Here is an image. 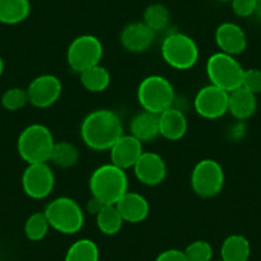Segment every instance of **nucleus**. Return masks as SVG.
<instances>
[{
	"label": "nucleus",
	"instance_id": "f257e3e1",
	"mask_svg": "<svg viewBox=\"0 0 261 261\" xmlns=\"http://www.w3.org/2000/svg\"><path fill=\"white\" fill-rule=\"evenodd\" d=\"M81 139L87 147L95 151L109 150L123 134L119 115L110 109H96L82 120Z\"/></svg>",
	"mask_w": 261,
	"mask_h": 261
},
{
	"label": "nucleus",
	"instance_id": "f03ea898",
	"mask_svg": "<svg viewBox=\"0 0 261 261\" xmlns=\"http://www.w3.org/2000/svg\"><path fill=\"white\" fill-rule=\"evenodd\" d=\"M89 187L92 197L105 205H115L128 191L127 173L112 163L100 165L90 175Z\"/></svg>",
	"mask_w": 261,
	"mask_h": 261
},
{
	"label": "nucleus",
	"instance_id": "7ed1b4c3",
	"mask_svg": "<svg viewBox=\"0 0 261 261\" xmlns=\"http://www.w3.org/2000/svg\"><path fill=\"white\" fill-rule=\"evenodd\" d=\"M55 145L51 130L44 124H30L19 134L17 140L18 154L27 164L47 163Z\"/></svg>",
	"mask_w": 261,
	"mask_h": 261
},
{
	"label": "nucleus",
	"instance_id": "20e7f679",
	"mask_svg": "<svg viewBox=\"0 0 261 261\" xmlns=\"http://www.w3.org/2000/svg\"><path fill=\"white\" fill-rule=\"evenodd\" d=\"M53 229L62 234H76L82 229L85 213L76 200L62 196L51 200L44 210Z\"/></svg>",
	"mask_w": 261,
	"mask_h": 261
},
{
	"label": "nucleus",
	"instance_id": "39448f33",
	"mask_svg": "<svg viewBox=\"0 0 261 261\" xmlns=\"http://www.w3.org/2000/svg\"><path fill=\"white\" fill-rule=\"evenodd\" d=\"M174 97L173 85L169 80L159 74L145 77L137 89V100L142 110L158 115L173 107Z\"/></svg>",
	"mask_w": 261,
	"mask_h": 261
},
{
	"label": "nucleus",
	"instance_id": "423d86ee",
	"mask_svg": "<svg viewBox=\"0 0 261 261\" xmlns=\"http://www.w3.org/2000/svg\"><path fill=\"white\" fill-rule=\"evenodd\" d=\"M164 62L178 71H187L199 60V46L192 37L182 32L170 34L162 42Z\"/></svg>",
	"mask_w": 261,
	"mask_h": 261
},
{
	"label": "nucleus",
	"instance_id": "0eeeda50",
	"mask_svg": "<svg viewBox=\"0 0 261 261\" xmlns=\"http://www.w3.org/2000/svg\"><path fill=\"white\" fill-rule=\"evenodd\" d=\"M245 69L233 55L218 51L206 62V74L210 84L230 92L242 86Z\"/></svg>",
	"mask_w": 261,
	"mask_h": 261
},
{
	"label": "nucleus",
	"instance_id": "6e6552de",
	"mask_svg": "<svg viewBox=\"0 0 261 261\" xmlns=\"http://www.w3.org/2000/svg\"><path fill=\"white\" fill-rule=\"evenodd\" d=\"M224 179V170L217 160L202 159L193 167L191 187L202 199H212L222 192Z\"/></svg>",
	"mask_w": 261,
	"mask_h": 261
},
{
	"label": "nucleus",
	"instance_id": "1a4fd4ad",
	"mask_svg": "<svg viewBox=\"0 0 261 261\" xmlns=\"http://www.w3.org/2000/svg\"><path fill=\"white\" fill-rule=\"evenodd\" d=\"M104 47L101 41L94 35H81L69 44L67 49V63L76 73L100 64Z\"/></svg>",
	"mask_w": 261,
	"mask_h": 261
},
{
	"label": "nucleus",
	"instance_id": "9d476101",
	"mask_svg": "<svg viewBox=\"0 0 261 261\" xmlns=\"http://www.w3.org/2000/svg\"><path fill=\"white\" fill-rule=\"evenodd\" d=\"M54 186V172L47 163L29 164L22 174V188L31 199H45L53 192Z\"/></svg>",
	"mask_w": 261,
	"mask_h": 261
},
{
	"label": "nucleus",
	"instance_id": "9b49d317",
	"mask_svg": "<svg viewBox=\"0 0 261 261\" xmlns=\"http://www.w3.org/2000/svg\"><path fill=\"white\" fill-rule=\"evenodd\" d=\"M229 92L214 85L201 87L196 94L193 107L196 113L205 119H219L228 113Z\"/></svg>",
	"mask_w": 261,
	"mask_h": 261
},
{
	"label": "nucleus",
	"instance_id": "f8f14e48",
	"mask_svg": "<svg viewBox=\"0 0 261 261\" xmlns=\"http://www.w3.org/2000/svg\"><path fill=\"white\" fill-rule=\"evenodd\" d=\"M26 91L30 104L39 109H45L59 100L63 86L60 80L54 74H41L30 82Z\"/></svg>",
	"mask_w": 261,
	"mask_h": 261
},
{
	"label": "nucleus",
	"instance_id": "ddd939ff",
	"mask_svg": "<svg viewBox=\"0 0 261 261\" xmlns=\"http://www.w3.org/2000/svg\"><path fill=\"white\" fill-rule=\"evenodd\" d=\"M134 173L137 179L145 186L160 185L167 177V164L159 154L152 151H144L136 164L134 165Z\"/></svg>",
	"mask_w": 261,
	"mask_h": 261
},
{
	"label": "nucleus",
	"instance_id": "4468645a",
	"mask_svg": "<svg viewBox=\"0 0 261 261\" xmlns=\"http://www.w3.org/2000/svg\"><path fill=\"white\" fill-rule=\"evenodd\" d=\"M110 162L120 169L127 170L134 168L139 158L144 152L142 142L132 135H122L109 149Z\"/></svg>",
	"mask_w": 261,
	"mask_h": 261
},
{
	"label": "nucleus",
	"instance_id": "2eb2a0df",
	"mask_svg": "<svg viewBox=\"0 0 261 261\" xmlns=\"http://www.w3.org/2000/svg\"><path fill=\"white\" fill-rule=\"evenodd\" d=\"M215 42L220 51L236 57L242 54L247 47V36L237 23L224 22L215 31Z\"/></svg>",
	"mask_w": 261,
	"mask_h": 261
},
{
	"label": "nucleus",
	"instance_id": "dca6fc26",
	"mask_svg": "<svg viewBox=\"0 0 261 261\" xmlns=\"http://www.w3.org/2000/svg\"><path fill=\"white\" fill-rule=\"evenodd\" d=\"M155 32L144 22H132L120 32V42L129 53H144L152 45Z\"/></svg>",
	"mask_w": 261,
	"mask_h": 261
},
{
	"label": "nucleus",
	"instance_id": "f3484780",
	"mask_svg": "<svg viewBox=\"0 0 261 261\" xmlns=\"http://www.w3.org/2000/svg\"><path fill=\"white\" fill-rule=\"evenodd\" d=\"M123 220L127 223H141L150 214V204L141 193L127 191L115 204Z\"/></svg>",
	"mask_w": 261,
	"mask_h": 261
},
{
	"label": "nucleus",
	"instance_id": "a211bd4d",
	"mask_svg": "<svg viewBox=\"0 0 261 261\" xmlns=\"http://www.w3.org/2000/svg\"><path fill=\"white\" fill-rule=\"evenodd\" d=\"M188 122L185 113L177 108H169L159 114V134L169 141H178L186 135Z\"/></svg>",
	"mask_w": 261,
	"mask_h": 261
},
{
	"label": "nucleus",
	"instance_id": "6ab92c4d",
	"mask_svg": "<svg viewBox=\"0 0 261 261\" xmlns=\"http://www.w3.org/2000/svg\"><path fill=\"white\" fill-rule=\"evenodd\" d=\"M130 135L141 142H149L160 136L159 115L154 113L141 110L134 115L129 123Z\"/></svg>",
	"mask_w": 261,
	"mask_h": 261
},
{
	"label": "nucleus",
	"instance_id": "aec40b11",
	"mask_svg": "<svg viewBox=\"0 0 261 261\" xmlns=\"http://www.w3.org/2000/svg\"><path fill=\"white\" fill-rule=\"evenodd\" d=\"M256 109H257L256 95L246 90L245 87L241 86L229 92L228 113H230L236 119H248L255 114Z\"/></svg>",
	"mask_w": 261,
	"mask_h": 261
},
{
	"label": "nucleus",
	"instance_id": "412c9836",
	"mask_svg": "<svg viewBox=\"0 0 261 261\" xmlns=\"http://www.w3.org/2000/svg\"><path fill=\"white\" fill-rule=\"evenodd\" d=\"M251 255V245L242 234H230L223 241L220 257L223 261H247Z\"/></svg>",
	"mask_w": 261,
	"mask_h": 261
},
{
	"label": "nucleus",
	"instance_id": "4be33fe9",
	"mask_svg": "<svg viewBox=\"0 0 261 261\" xmlns=\"http://www.w3.org/2000/svg\"><path fill=\"white\" fill-rule=\"evenodd\" d=\"M29 0H0V23L17 24L30 16Z\"/></svg>",
	"mask_w": 261,
	"mask_h": 261
},
{
	"label": "nucleus",
	"instance_id": "5701e85b",
	"mask_svg": "<svg viewBox=\"0 0 261 261\" xmlns=\"http://www.w3.org/2000/svg\"><path fill=\"white\" fill-rule=\"evenodd\" d=\"M110 80L112 77H110L109 71L100 64L80 73V81H81L82 86L90 92L105 91L109 87Z\"/></svg>",
	"mask_w": 261,
	"mask_h": 261
},
{
	"label": "nucleus",
	"instance_id": "b1692460",
	"mask_svg": "<svg viewBox=\"0 0 261 261\" xmlns=\"http://www.w3.org/2000/svg\"><path fill=\"white\" fill-rule=\"evenodd\" d=\"M95 218H96L97 228L105 236H114L119 233L124 223L115 205H104V207Z\"/></svg>",
	"mask_w": 261,
	"mask_h": 261
},
{
	"label": "nucleus",
	"instance_id": "393cba45",
	"mask_svg": "<svg viewBox=\"0 0 261 261\" xmlns=\"http://www.w3.org/2000/svg\"><path fill=\"white\" fill-rule=\"evenodd\" d=\"M100 251L96 243L89 238H81L71 245L64 261H99Z\"/></svg>",
	"mask_w": 261,
	"mask_h": 261
},
{
	"label": "nucleus",
	"instance_id": "a878e982",
	"mask_svg": "<svg viewBox=\"0 0 261 261\" xmlns=\"http://www.w3.org/2000/svg\"><path fill=\"white\" fill-rule=\"evenodd\" d=\"M79 159V149L73 144L68 141H59L55 142L49 162H51L57 167L65 169V168H72L73 165H76Z\"/></svg>",
	"mask_w": 261,
	"mask_h": 261
},
{
	"label": "nucleus",
	"instance_id": "bb28decb",
	"mask_svg": "<svg viewBox=\"0 0 261 261\" xmlns=\"http://www.w3.org/2000/svg\"><path fill=\"white\" fill-rule=\"evenodd\" d=\"M170 13L163 4H150L144 12V23L147 24L154 32L162 31L169 24Z\"/></svg>",
	"mask_w": 261,
	"mask_h": 261
},
{
	"label": "nucleus",
	"instance_id": "cd10ccee",
	"mask_svg": "<svg viewBox=\"0 0 261 261\" xmlns=\"http://www.w3.org/2000/svg\"><path fill=\"white\" fill-rule=\"evenodd\" d=\"M49 220L44 212H37L30 215L24 223V234L30 241H41L47 236L50 229Z\"/></svg>",
	"mask_w": 261,
	"mask_h": 261
},
{
	"label": "nucleus",
	"instance_id": "c85d7f7f",
	"mask_svg": "<svg viewBox=\"0 0 261 261\" xmlns=\"http://www.w3.org/2000/svg\"><path fill=\"white\" fill-rule=\"evenodd\" d=\"M183 252L188 261H213V255H214L212 245L204 240L191 242Z\"/></svg>",
	"mask_w": 261,
	"mask_h": 261
},
{
	"label": "nucleus",
	"instance_id": "c756f323",
	"mask_svg": "<svg viewBox=\"0 0 261 261\" xmlns=\"http://www.w3.org/2000/svg\"><path fill=\"white\" fill-rule=\"evenodd\" d=\"M27 102H29L27 91L21 87H12V89L7 90L2 96V105L9 112L22 109Z\"/></svg>",
	"mask_w": 261,
	"mask_h": 261
},
{
	"label": "nucleus",
	"instance_id": "7c9ffc66",
	"mask_svg": "<svg viewBox=\"0 0 261 261\" xmlns=\"http://www.w3.org/2000/svg\"><path fill=\"white\" fill-rule=\"evenodd\" d=\"M242 87L252 94H261V69L250 68L245 69L242 80Z\"/></svg>",
	"mask_w": 261,
	"mask_h": 261
},
{
	"label": "nucleus",
	"instance_id": "2f4dec72",
	"mask_svg": "<svg viewBox=\"0 0 261 261\" xmlns=\"http://www.w3.org/2000/svg\"><path fill=\"white\" fill-rule=\"evenodd\" d=\"M232 11L236 16L246 17L252 16L253 13H256L258 7V0H232Z\"/></svg>",
	"mask_w": 261,
	"mask_h": 261
},
{
	"label": "nucleus",
	"instance_id": "473e14b6",
	"mask_svg": "<svg viewBox=\"0 0 261 261\" xmlns=\"http://www.w3.org/2000/svg\"><path fill=\"white\" fill-rule=\"evenodd\" d=\"M155 261H188L185 252L178 248H168L158 255Z\"/></svg>",
	"mask_w": 261,
	"mask_h": 261
},
{
	"label": "nucleus",
	"instance_id": "72a5a7b5",
	"mask_svg": "<svg viewBox=\"0 0 261 261\" xmlns=\"http://www.w3.org/2000/svg\"><path fill=\"white\" fill-rule=\"evenodd\" d=\"M104 205L105 204H102L100 200L95 199V197H92V196H91V199H90L89 202H87V206H86L87 212H89L90 214L94 215V217H96V215L100 213V210L104 207Z\"/></svg>",
	"mask_w": 261,
	"mask_h": 261
},
{
	"label": "nucleus",
	"instance_id": "f704fd0d",
	"mask_svg": "<svg viewBox=\"0 0 261 261\" xmlns=\"http://www.w3.org/2000/svg\"><path fill=\"white\" fill-rule=\"evenodd\" d=\"M3 72H4V62L3 59H2V57H0V77H2Z\"/></svg>",
	"mask_w": 261,
	"mask_h": 261
},
{
	"label": "nucleus",
	"instance_id": "c9c22d12",
	"mask_svg": "<svg viewBox=\"0 0 261 261\" xmlns=\"http://www.w3.org/2000/svg\"><path fill=\"white\" fill-rule=\"evenodd\" d=\"M256 13H257L258 19H260V21H261V7H257V11H256Z\"/></svg>",
	"mask_w": 261,
	"mask_h": 261
},
{
	"label": "nucleus",
	"instance_id": "e433bc0d",
	"mask_svg": "<svg viewBox=\"0 0 261 261\" xmlns=\"http://www.w3.org/2000/svg\"><path fill=\"white\" fill-rule=\"evenodd\" d=\"M218 2H232V0H218Z\"/></svg>",
	"mask_w": 261,
	"mask_h": 261
},
{
	"label": "nucleus",
	"instance_id": "4c0bfd02",
	"mask_svg": "<svg viewBox=\"0 0 261 261\" xmlns=\"http://www.w3.org/2000/svg\"><path fill=\"white\" fill-rule=\"evenodd\" d=\"M215 261H223V260H222V258H220V260H215Z\"/></svg>",
	"mask_w": 261,
	"mask_h": 261
},
{
	"label": "nucleus",
	"instance_id": "58836bf2",
	"mask_svg": "<svg viewBox=\"0 0 261 261\" xmlns=\"http://www.w3.org/2000/svg\"><path fill=\"white\" fill-rule=\"evenodd\" d=\"M258 2H261V0H258Z\"/></svg>",
	"mask_w": 261,
	"mask_h": 261
}]
</instances>
